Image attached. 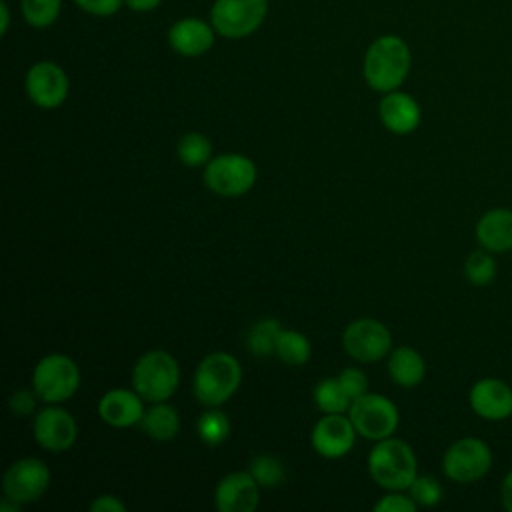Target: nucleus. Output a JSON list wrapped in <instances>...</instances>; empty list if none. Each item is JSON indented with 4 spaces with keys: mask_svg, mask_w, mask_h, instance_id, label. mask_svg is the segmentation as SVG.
I'll return each instance as SVG.
<instances>
[{
    "mask_svg": "<svg viewBox=\"0 0 512 512\" xmlns=\"http://www.w3.org/2000/svg\"><path fill=\"white\" fill-rule=\"evenodd\" d=\"M10 24V14H8V6L6 2H0V34H6Z\"/></svg>",
    "mask_w": 512,
    "mask_h": 512,
    "instance_id": "39",
    "label": "nucleus"
},
{
    "mask_svg": "<svg viewBox=\"0 0 512 512\" xmlns=\"http://www.w3.org/2000/svg\"><path fill=\"white\" fill-rule=\"evenodd\" d=\"M314 404L324 414H344L350 408L352 398L346 394L338 378H324L314 388Z\"/></svg>",
    "mask_w": 512,
    "mask_h": 512,
    "instance_id": "24",
    "label": "nucleus"
},
{
    "mask_svg": "<svg viewBox=\"0 0 512 512\" xmlns=\"http://www.w3.org/2000/svg\"><path fill=\"white\" fill-rule=\"evenodd\" d=\"M256 164L244 154H220L204 168V184L218 196L236 198L256 184Z\"/></svg>",
    "mask_w": 512,
    "mask_h": 512,
    "instance_id": "7",
    "label": "nucleus"
},
{
    "mask_svg": "<svg viewBox=\"0 0 512 512\" xmlns=\"http://www.w3.org/2000/svg\"><path fill=\"white\" fill-rule=\"evenodd\" d=\"M356 428L350 416L326 414L322 416L310 434L312 448L324 458H342L348 454L356 440Z\"/></svg>",
    "mask_w": 512,
    "mask_h": 512,
    "instance_id": "15",
    "label": "nucleus"
},
{
    "mask_svg": "<svg viewBox=\"0 0 512 512\" xmlns=\"http://www.w3.org/2000/svg\"><path fill=\"white\" fill-rule=\"evenodd\" d=\"M342 346L358 362H376L390 354L392 334L380 320L358 318L346 326Z\"/></svg>",
    "mask_w": 512,
    "mask_h": 512,
    "instance_id": "10",
    "label": "nucleus"
},
{
    "mask_svg": "<svg viewBox=\"0 0 512 512\" xmlns=\"http://www.w3.org/2000/svg\"><path fill=\"white\" fill-rule=\"evenodd\" d=\"M416 508L418 504L412 496L402 494V490H388V494L374 504V512H414Z\"/></svg>",
    "mask_w": 512,
    "mask_h": 512,
    "instance_id": "32",
    "label": "nucleus"
},
{
    "mask_svg": "<svg viewBox=\"0 0 512 512\" xmlns=\"http://www.w3.org/2000/svg\"><path fill=\"white\" fill-rule=\"evenodd\" d=\"M36 400H40L38 398V394L34 392V388L32 390H16V392H12L10 394V398H8V408H10V412L14 414V416H18V418H26V416H30L34 410H36Z\"/></svg>",
    "mask_w": 512,
    "mask_h": 512,
    "instance_id": "34",
    "label": "nucleus"
},
{
    "mask_svg": "<svg viewBox=\"0 0 512 512\" xmlns=\"http://www.w3.org/2000/svg\"><path fill=\"white\" fill-rule=\"evenodd\" d=\"M142 430L160 442L172 440L180 430V416L178 410L166 402H154L140 420Z\"/></svg>",
    "mask_w": 512,
    "mask_h": 512,
    "instance_id": "22",
    "label": "nucleus"
},
{
    "mask_svg": "<svg viewBox=\"0 0 512 512\" xmlns=\"http://www.w3.org/2000/svg\"><path fill=\"white\" fill-rule=\"evenodd\" d=\"M348 416L362 438L382 440L396 432L400 414L396 404L382 394H362L352 400L348 408Z\"/></svg>",
    "mask_w": 512,
    "mask_h": 512,
    "instance_id": "8",
    "label": "nucleus"
},
{
    "mask_svg": "<svg viewBox=\"0 0 512 512\" xmlns=\"http://www.w3.org/2000/svg\"><path fill=\"white\" fill-rule=\"evenodd\" d=\"M126 504L118 496L102 494L90 502V512H124Z\"/></svg>",
    "mask_w": 512,
    "mask_h": 512,
    "instance_id": "36",
    "label": "nucleus"
},
{
    "mask_svg": "<svg viewBox=\"0 0 512 512\" xmlns=\"http://www.w3.org/2000/svg\"><path fill=\"white\" fill-rule=\"evenodd\" d=\"M500 504L504 510L512 512V470H508L500 482Z\"/></svg>",
    "mask_w": 512,
    "mask_h": 512,
    "instance_id": "37",
    "label": "nucleus"
},
{
    "mask_svg": "<svg viewBox=\"0 0 512 512\" xmlns=\"http://www.w3.org/2000/svg\"><path fill=\"white\" fill-rule=\"evenodd\" d=\"M338 380L352 400H356L368 392V376L360 368H344L338 374Z\"/></svg>",
    "mask_w": 512,
    "mask_h": 512,
    "instance_id": "33",
    "label": "nucleus"
},
{
    "mask_svg": "<svg viewBox=\"0 0 512 512\" xmlns=\"http://www.w3.org/2000/svg\"><path fill=\"white\" fill-rule=\"evenodd\" d=\"M50 486L48 466L32 456L12 462L2 476V490L6 498L18 504L36 502Z\"/></svg>",
    "mask_w": 512,
    "mask_h": 512,
    "instance_id": "11",
    "label": "nucleus"
},
{
    "mask_svg": "<svg viewBox=\"0 0 512 512\" xmlns=\"http://www.w3.org/2000/svg\"><path fill=\"white\" fill-rule=\"evenodd\" d=\"M468 404L478 418L502 422L512 416V384L496 376H484L470 386Z\"/></svg>",
    "mask_w": 512,
    "mask_h": 512,
    "instance_id": "14",
    "label": "nucleus"
},
{
    "mask_svg": "<svg viewBox=\"0 0 512 512\" xmlns=\"http://www.w3.org/2000/svg\"><path fill=\"white\" fill-rule=\"evenodd\" d=\"M368 472L384 490H408L418 476L416 454L408 442L388 436L376 440L368 454Z\"/></svg>",
    "mask_w": 512,
    "mask_h": 512,
    "instance_id": "2",
    "label": "nucleus"
},
{
    "mask_svg": "<svg viewBox=\"0 0 512 512\" xmlns=\"http://www.w3.org/2000/svg\"><path fill=\"white\" fill-rule=\"evenodd\" d=\"M20 508H22V504H18V502H14L12 498H2V502H0V512H20Z\"/></svg>",
    "mask_w": 512,
    "mask_h": 512,
    "instance_id": "40",
    "label": "nucleus"
},
{
    "mask_svg": "<svg viewBox=\"0 0 512 512\" xmlns=\"http://www.w3.org/2000/svg\"><path fill=\"white\" fill-rule=\"evenodd\" d=\"M378 116L386 130H390L392 134L404 136L418 128L422 112H420V104L410 94L392 90L382 96L378 104Z\"/></svg>",
    "mask_w": 512,
    "mask_h": 512,
    "instance_id": "17",
    "label": "nucleus"
},
{
    "mask_svg": "<svg viewBox=\"0 0 512 512\" xmlns=\"http://www.w3.org/2000/svg\"><path fill=\"white\" fill-rule=\"evenodd\" d=\"M98 416L114 428H128L140 424L144 416V400L136 390L114 388L98 402Z\"/></svg>",
    "mask_w": 512,
    "mask_h": 512,
    "instance_id": "18",
    "label": "nucleus"
},
{
    "mask_svg": "<svg viewBox=\"0 0 512 512\" xmlns=\"http://www.w3.org/2000/svg\"><path fill=\"white\" fill-rule=\"evenodd\" d=\"M132 384L144 402H166L180 384V366L170 352L150 350L134 364Z\"/></svg>",
    "mask_w": 512,
    "mask_h": 512,
    "instance_id": "4",
    "label": "nucleus"
},
{
    "mask_svg": "<svg viewBox=\"0 0 512 512\" xmlns=\"http://www.w3.org/2000/svg\"><path fill=\"white\" fill-rule=\"evenodd\" d=\"M474 234L480 248L492 254L510 252L512 250V210L502 206L486 210L478 218Z\"/></svg>",
    "mask_w": 512,
    "mask_h": 512,
    "instance_id": "19",
    "label": "nucleus"
},
{
    "mask_svg": "<svg viewBox=\"0 0 512 512\" xmlns=\"http://www.w3.org/2000/svg\"><path fill=\"white\" fill-rule=\"evenodd\" d=\"M280 330H282V326L274 318L258 320L250 328V332H248V338H246L248 350L254 356H268V354H272L274 348H276V340H278Z\"/></svg>",
    "mask_w": 512,
    "mask_h": 512,
    "instance_id": "27",
    "label": "nucleus"
},
{
    "mask_svg": "<svg viewBox=\"0 0 512 512\" xmlns=\"http://www.w3.org/2000/svg\"><path fill=\"white\" fill-rule=\"evenodd\" d=\"M268 0H216L210 12L214 30L224 38H244L260 28Z\"/></svg>",
    "mask_w": 512,
    "mask_h": 512,
    "instance_id": "9",
    "label": "nucleus"
},
{
    "mask_svg": "<svg viewBox=\"0 0 512 512\" xmlns=\"http://www.w3.org/2000/svg\"><path fill=\"white\" fill-rule=\"evenodd\" d=\"M248 472L264 488L278 486L282 482V478H284L282 462L276 456H270V454H260V456L252 458Z\"/></svg>",
    "mask_w": 512,
    "mask_h": 512,
    "instance_id": "30",
    "label": "nucleus"
},
{
    "mask_svg": "<svg viewBox=\"0 0 512 512\" xmlns=\"http://www.w3.org/2000/svg\"><path fill=\"white\" fill-rule=\"evenodd\" d=\"M388 374L402 388L418 386L426 376V362L412 346H398L388 354Z\"/></svg>",
    "mask_w": 512,
    "mask_h": 512,
    "instance_id": "21",
    "label": "nucleus"
},
{
    "mask_svg": "<svg viewBox=\"0 0 512 512\" xmlns=\"http://www.w3.org/2000/svg\"><path fill=\"white\" fill-rule=\"evenodd\" d=\"M408 494L412 496V500L418 506L430 508V506H436L442 500V484L434 476H428V474L420 476L418 474L412 480V484L408 486Z\"/></svg>",
    "mask_w": 512,
    "mask_h": 512,
    "instance_id": "31",
    "label": "nucleus"
},
{
    "mask_svg": "<svg viewBox=\"0 0 512 512\" xmlns=\"http://www.w3.org/2000/svg\"><path fill=\"white\" fill-rule=\"evenodd\" d=\"M410 48L408 44L394 34L376 38L366 50L362 72L370 88L376 92H392L402 86L410 72Z\"/></svg>",
    "mask_w": 512,
    "mask_h": 512,
    "instance_id": "1",
    "label": "nucleus"
},
{
    "mask_svg": "<svg viewBox=\"0 0 512 512\" xmlns=\"http://www.w3.org/2000/svg\"><path fill=\"white\" fill-rule=\"evenodd\" d=\"M196 430H198V436L204 444L208 446H218L222 444L228 434H230V420L224 412L220 410H206L200 418H198V424H196Z\"/></svg>",
    "mask_w": 512,
    "mask_h": 512,
    "instance_id": "28",
    "label": "nucleus"
},
{
    "mask_svg": "<svg viewBox=\"0 0 512 512\" xmlns=\"http://www.w3.org/2000/svg\"><path fill=\"white\" fill-rule=\"evenodd\" d=\"M240 382V362L228 352H212L196 366L192 392L200 404L216 408L234 396Z\"/></svg>",
    "mask_w": 512,
    "mask_h": 512,
    "instance_id": "3",
    "label": "nucleus"
},
{
    "mask_svg": "<svg viewBox=\"0 0 512 512\" xmlns=\"http://www.w3.org/2000/svg\"><path fill=\"white\" fill-rule=\"evenodd\" d=\"M24 88L32 104L44 110L58 108L68 96V76L54 62H36L24 80Z\"/></svg>",
    "mask_w": 512,
    "mask_h": 512,
    "instance_id": "13",
    "label": "nucleus"
},
{
    "mask_svg": "<svg viewBox=\"0 0 512 512\" xmlns=\"http://www.w3.org/2000/svg\"><path fill=\"white\" fill-rule=\"evenodd\" d=\"M62 0H22V16L34 28H48L60 14Z\"/></svg>",
    "mask_w": 512,
    "mask_h": 512,
    "instance_id": "29",
    "label": "nucleus"
},
{
    "mask_svg": "<svg viewBox=\"0 0 512 512\" xmlns=\"http://www.w3.org/2000/svg\"><path fill=\"white\" fill-rule=\"evenodd\" d=\"M76 6L92 16H110L116 14L124 0H74Z\"/></svg>",
    "mask_w": 512,
    "mask_h": 512,
    "instance_id": "35",
    "label": "nucleus"
},
{
    "mask_svg": "<svg viewBox=\"0 0 512 512\" xmlns=\"http://www.w3.org/2000/svg\"><path fill=\"white\" fill-rule=\"evenodd\" d=\"M176 152H178V158L182 160V164H186L190 168H198V166H206L210 162L212 144L204 134L188 132L178 140Z\"/></svg>",
    "mask_w": 512,
    "mask_h": 512,
    "instance_id": "26",
    "label": "nucleus"
},
{
    "mask_svg": "<svg viewBox=\"0 0 512 512\" xmlns=\"http://www.w3.org/2000/svg\"><path fill=\"white\" fill-rule=\"evenodd\" d=\"M80 370L66 354H46L32 370V388L46 404H60L76 394Z\"/></svg>",
    "mask_w": 512,
    "mask_h": 512,
    "instance_id": "5",
    "label": "nucleus"
},
{
    "mask_svg": "<svg viewBox=\"0 0 512 512\" xmlns=\"http://www.w3.org/2000/svg\"><path fill=\"white\" fill-rule=\"evenodd\" d=\"M34 440L48 452H66L72 448L78 436L74 416L58 404H48L34 416L32 424Z\"/></svg>",
    "mask_w": 512,
    "mask_h": 512,
    "instance_id": "12",
    "label": "nucleus"
},
{
    "mask_svg": "<svg viewBox=\"0 0 512 512\" xmlns=\"http://www.w3.org/2000/svg\"><path fill=\"white\" fill-rule=\"evenodd\" d=\"M498 274V264L492 256V252L484 250V248H478V250H472L466 260H464V276L466 280L472 284V286H488L494 282Z\"/></svg>",
    "mask_w": 512,
    "mask_h": 512,
    "instance_id": "25",
    "label": "nucleus"
},
{
    "mask_svg": "<svg viewBox=\"0 0 512 512\" xmlns=\"http://www.w3.org/2000/svg\"><path fill=\"white\" fill-rule=\"evenodd\" d=\"M494 456L482 438L464 436L452 442L442 456V472L456 484H474L492 468Z\"/></svg>",
    "mask_w": 512,
    "mask_h": 512,
    "instance_id": "6",
    "label": "nucleus"
},
{
    "mask_svg": "<svg viewBox=\"0 0 512 512\" xmlns=\"http://www.w3.org/2000/svg\"><path fill=\"white\" fill-rule=\"evenodd\" d=\"M274 354L288 366H302L310 360L312 346H310V340L302 332L282 328L278 334V340H276Z\"/></svg>",
    "mask_w": 512,
    "mask_h": 512,
    "instance_id": "23",
    "label": "nucleus"
},
{
    "mask_svg": "<svg viewBox=\"0 0 512 512\" xmlns=\"http://www.w3.org/2000/svg\"><path fill=\"white\" fill-rule=\"evenodd\" d=\"M258 488L250 472H230L216 484L214 504L220 512H252L260 502Z\"/></svg>",
    "mask_w": 512,
    "mask_h": 512,
    "instance_id": "16",
    "label": "nucleus"
},
{
    "mask_svg": "<svg viewBox=\"0 0 512 512\" xmlns=\"http://www.w3.org/2000/svg\"><path fill=\"white\" fill-rule=\"evenodd\" d=\"M128 4V8H132L134 12H150L154 10L162 0H124Z\"/></svg>",
    "mask_w": 512,
    "mask_h": 512,
    "instance_id": "38",
    "label": "nucleus"
},
{
    "mask_svg": "<svg viewBox=\"0 0 512 512\" xmlns=\"http://www.w3.org/2000/svg\"><path fill=\"white\" fill-rule=\"evenodd\" d=\"M168 42L182 56H202L214 44V26L200 18H182L168 30Z\"/></svg>",
    "mask_w": 512,
    "mask_h": 512,
    "instance_id": "20",
    "label": "nucleus"
}]
</instances>
